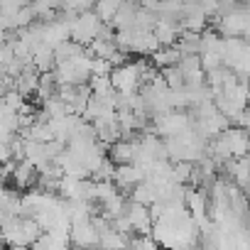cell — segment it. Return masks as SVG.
<instances>
[{"mask_svg": "<svg viewBox=\"0 0 250 250\" xmlns=\"http://www.w3.org/2000/svg\"><path fill=\"white\" fill-rule=\"evenodd\" d=\"M120 5H123V0H96L93 10H96V15H98L103 22H110Z\"/></svg>", "mask_w": 250, "mask_h": 250, "instance_id": "1", "label": "cell"}]
</instances>
